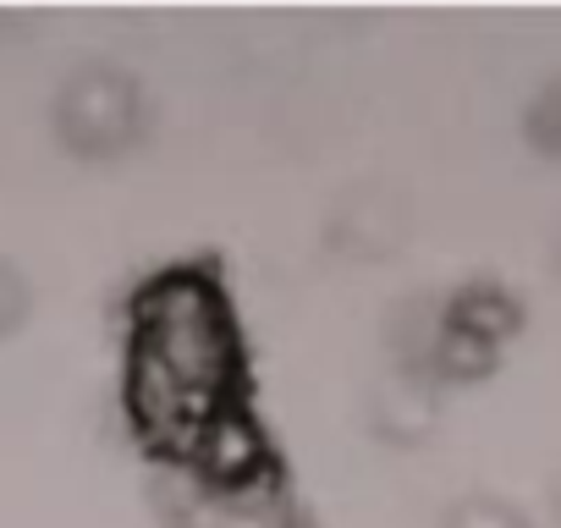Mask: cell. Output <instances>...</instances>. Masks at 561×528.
Instances as JSON below:
<instances>
[{
	"instance_id": "6da1fadb",
	"label": "cell",
	"mask_w": 561,
	"mask_h": 528,
	"mask_svg": "<svg viewBox=\"0 0 561 528\" xmlns=\"http://www.w3.org/2000/svg\"><path fill=\"white\" fill-rule=\"evenodd\" d=\"M226 380H231V336L209 292L193 282L160 287L144 309L138 369H133V391L149 429L171 440L215 435Z\"/></svg>"
}]
</instances>
